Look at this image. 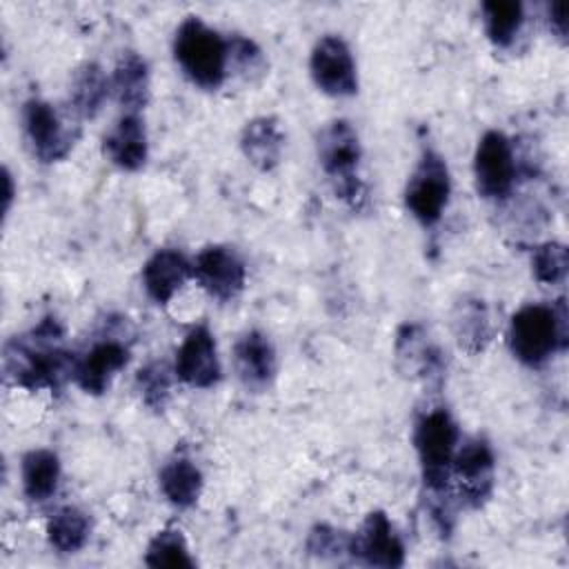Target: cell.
Returning <instances> with one entry per match:
<instances>
[{
	"label": "cell",
	"mask_w": 569,
	"mask_h": 569,
	"mask_svg": "<svg viewBox=\"0 0 569 569\" xmlns=\"http://www.w3.org/2000/svg\"><path fill=\"white\" fill-rule=\"evenodd\" d=\"M569 253L562 242L549 240L531 251V273L540 284H560L567 276Z\"/></svg>",
	"instance_id": "f1b7e54d"
},
{
	"label": "cell",
	"mask_w": 569,
	"mask_h": 569,
	"mask_svg": "<svg viewBox=\"0 0 569 569\" xmlns=\"http://www.w3.org/2000/svg\"><path fill=\"white\" fill-rule=\"evenodd\" d=\"M507 345L513 358L527 367H542L556 351L567 347L565 302H529L509 322Z\"/></svg>",
	"instance_id": "7a4b0ae2"
},
{
	"label": "cell",
	"mask_w": 569,
	"mask_h": 569,
	"mask_svg": "<svg viewBox=\"0 0 569 569\" xmlns=\"http://www.w3.org/2000/svg\"><path fill=\"white\" fill-rule=\"evenodd\" d=\"M233 367L249 391H264L273 382L278 367L271 340L258 329L244 331L233 345Z\"/></svg>",
	"instance_id": "9a60e30c"
},
{
	"label": "cell",
	"mask_w": 569,
	"mask_h": 569,
	"mask_svg": "<svg viewBox=\"0 0 569 569\" xmlns=\"http://www.w3.org/2000/svg\"><path fill=\"white\" fill-rule=\"evenodd\" d=\"M449 196H451L449 167L436 149L427 147L407 180L405 204L422 227H433L440 222L449 204Z\"/></svg>",
	"instance_id": "8992f818"
},
{
	"label": "cell",
	"mask_w": 569,
	"mask_h": 569,
	"mask_svg": "<svg viewBox=\"0 0 569 569\" xmlns=\"http://www.w3.org/2000/svg\"><path fill=\"white\" fill-rule=\"evenodd\" d=\"M240 149L244 158L260 171L278 167L284 149V133L278 118L258 116L251 118L240 131Z\"/></svg>",
	"instance_id": "ac0fdd59"
},
{
	"label": "cell",
	"mask_w": 569,
	"mask_h": 569,
	"mask_svg": "<svg viewBox=\"0 0 569 569\" xmlns=\"http://www.w3.org/2000/svg\"><path fill=\"white\" fill-rule=\"evenodd\" d=\"M22 127L29 147L40 162L64 160L73 149L76 136L58 109L42 98H31L22 104Z\"/></svg>",
	"instance_id": "ba28073f"
},
{
	"label": "cell",
	"mask_w": 569,
	"mask_h": 569,
	"mask_svg": "<svg viewBox=\"0 0 569 569\" xmlns=\"http://www.w3.org/2000/svg\"><path fill=\"white\" fill-rule=\"evenodd\" d=\"M62 325L47 316L24 336L4 345V376L29 391L58 389L73 373V356L62 349Z\"/></svg>",
	"instance_id": "6da1fadb"
},
{
	"label": "cell",
	"mask_w": 569,
	"mask_h": 569,
	"mask_svg": "<svg viewBox=\"0 0 569 569\" xmlns=\"http://www.w3.org/2000/svg\"><path fill=\"white\" fill-rule=\"evenodd\" d=\"M191 264L196 280L211 298L229 302L242 293L247 282V269L233 247L209 244L196 256Z\"/></svg>",
	"instance_id": "8fae6325"
},
{
	"label": "cell",
	"mask_w": 569,
	"mask_h": 569,
	"mask_svg": "<svg viewBox=\"0 0 569 569\" xmlns=\"http://www.w3.org/2000/svg\"><path fill=\"white\" fill-rule=\"evenodd\" d=\"M173 371L162 360H151L136 373V389L140 393V400L151 411H162L171 396V376Z\"/></svg>",
	"instance_id": "83f0119b"
},
{
	"label": "cell",
	"mask_w": 569,
	"mask_h": 569,
	"mask_svg": "<svg viewBox=\"0 0 569 569\" xmlns=\"http://www.w3.org/2000/svg\"><path fill=\"white\" fill-rule=\"evenodd\" d=\"M453 336L460 349L467 353L482 351L491 340V322L489 311L482 300H462L456 305L451 316Z\"/></svg>",
	"instance_id": "cb8c5ba5"
},
{
	"label": "cell",
	"mask_w": 569,
	"mask_h": 569,
	"mask_svg": "<svg viewBox=\"0 0 569 569\" xmlns=\"http://www.w3.org/2000/svg\"><path fill=\"white\" fill-rule=\"evenodd\" d=\"M91 533L89 516L73 505H64L47 520V540L58 553H78Z\"/></svg>",
	"instance_id": "d4e9b609"
},
{
	"label": "cell",
	"mask_w": 569,
	"mask_h": 569,
	"mask_svg": "<svg viewBox=\"0 0 569 569\" xmlns=\"http://www.w3.org/2000/svg\"><path fill=\"white\" fill-rule=\"evenodd\" d=\"M173 376L193 389H211L220 380L216 338L207 325L193 327L176 349Z\"/></svg>",
	"instance_id": "7c38bea8"
},
{
	"label": "cell",
	"mask_w": 569,
	"mask_h": 569,
	"mask_svg": "<svg viewBox=\"0 0 569 569\" xmlns=\"http://www.w3.org/2000/svg\"><path fill=\"white\" fill-rule=\"evenodd\" d=\"M144 565L153 569H193L196 560L191 558L182 531L176 527H167L149 540L144 551Z\"/></svg>",
	"instance_id": "4316f807"
},
{
	"label": "cell",
	"mask_w": 569,
	"mask_h": 569,
	"mask_svg": "<svg viewBox=\"0 0 569 569\" xmlns=\"http://www.w3.org/2000/svg\"><path fill=\"white\" fill-rule=\"evenodd\" d=\"M496 456L485 438H467L458 445L451 462V476L458 480V493L462 502L478 509L487 502L493 489Z\"/></svg>",
	"instance_id": "30bf717a"
},
{
	"label": "cell",
	"mask_w": 569,
	"mask_h": 569,
	"mask_svg": "<svg viewBox=\"0 0 569 569\" xmlns=\"http://www.w3.org/2000/svg\"><path fill=\"white\" fill-rule=\"evenodd\" d=\"M351 558L382 569H396L405 565V545L385 511L367 513L360 531L353 533Z\"/></svg>",
	"instance_id": "5bb4252c"
},
{
	"label": "cell",
	"mask_w": 569,
	"mask_h": 569,
	"mask_svg": "<svg viewBox=\"0 0 569 569\" xmlns=\"http://www.w3.org/2000/svg\"><path fill=\"white\" fill-rule=\"evenodd\" d=\"M193 276V264L178 249H158L142 264V287L156 305H167Z\"/></svg>",
	"instance_id": "e0dca14e"
},
{
	"label": "cell",
	"mask_w": 569,
	"mask_h": 569,
	"mask_svg": "<svg viewBox=\"0 0 569 569\" xmlns=\"http://www.w3.org/2000/svg\"><path fill=\"white\" fill-rule=\"evenodd\" d=\"M547 24H549V31L560 42L567 40V4L565 2L547 4Z\"/></svg>",
	"instance_id": "4dcf8cb0"
},
{
	"label": "cell",
	"mask_w": 569,
	"mask_h": 569,
	"mask_svg": "<svg viewBox=\"0 0 569 569\" xmlns=\"http://www.w3.org/2000/svg\"><path fill=\"white\" fill-rule=\"evenodd\" d=\"M158 485L162 496L178 509H189L198 502L202 493V471L184 456H173L167 460L158 473Z\"/></svg>",
	"instance_id": "ffe728a7"
},
{
	"label": "cell",
	"mask_w": 569,
	"mask_h": 569,
	"mask_svg": "<svg viewBox=\"0 0 569 569\" xmlns=\"http://www.w3.org/2000/svg\"><path fill=\"white\" fill-rule=\"evenodd\" d=\"M102 153L113 167L122 171L142 169L149 156L147 129L142 118L138 113H122L118 122L104 133Z\"/></svg>",
	"instance_id": "2e32d148"
},
{
	"label": "cell",
	"mask_w": 569,
	"mask_h": 569,
	"mask_svg": "<svg viewBox=\"0 0 569 569\" xmlns=\"http://www.w3.org/2000/svg\"><path fill=\"white\" fill-rule=\"evenodd\" d=\"M396 360L405 376H438L440 351L429 345L418 325L400 327L396 336Z\"/></svg>",
	"instance_id": "7402d4cb"
},
{
	"label": "cell",
	"mask_w": 569,
	"mask_h": 569,
	"mask_svg": "<svg viewBox=\"0 0 569 569\" xmlns=\"http://www.w3.org/2000/svg\"><path fill=\"white\" fill-rule=\"evenodd\" d=\"M518 176V162L511 140L502 131H487L476 144L473 180L476 189L487 200H502L511 193Z\"/></svg>",
	"instance_id": "52a82bcc"
},
{
	"label": "cell",
	"mask_w": 569,
	"mask_h": 569,
	"mask_svg": "<svg viewBox=\"0 0 569 569\" xmlns=\"http://www.w3.org/2000/svg\"><path fill=\"white\" fill-rule=\"evenodd\" d=\"M413 447L429 493H445L458 449V425L445 407L425 411L413 427Z\"/></svg>",
	"instance_id": "5b68a950"
},
{
	"label": "cell",
	"mask_w": 569,
	"mask_h": 569,
	"mask_svg": "<svg viewBox=\"0 0 569 569\" xmlns=\"http://www.w3.org/2000/svg\"><path fill=\"white\" fill-rule=\"evenodd\" d=\"M111 80L98 62H82L71 76L69 100L78 116L96 118L109 98Z\"/></svg>",
	"instance_id": "603a6c76"
},
{
	"label": "cell",
	"mask_w": 569,
	"mask_h": 569,
	"mask_svg": "<svg viewBox=\"0 0 569 569\" xmlns=\"http://www.w3.org/2000/svg\"><path fill=\"white\" fill-rule=\"evenodd\" d=\"M309 71L316 87L333 98H347L358 91V71L349 44L340 36H322L309 58Z\"/></svg>",
	"instance_id": "9c48e42d"
},
{
	"label": "cell",
	"mask_w": 569,
	"mask_h": 569,
	"mask_svg": "<svg viewBox=\"0 0 569 569\" xmlns=\"http://www.w3.org/2000/svg\"><path fill=\"white\" fill-rule=\"evenodd\" d=\"M129 345L118 336L96 340L80 358L73 360V382L91 396H100L109 389L113 376L129 362Z\"/></svg>",
	"instance_id": "4fadbf2b"
},
{
	"label": "cell",
	"mask_w": 569,
	"mask_h": 569,
	"mask_svg": "<svg viewBox=\"0 0 569 569\" xmlns=\"http://www.w3.org/2000/svg\"><path fill=\"white\" fill-rule=\"evenodd\" d=\"M60 458L51 449H31L22 456L20 480L31 502L49 500L60 485Z\"/></svg>",
	"instance_id": "44dd1931"
},
{
	"label": "cell",
	"mask_w": 569,
	"mask_h": 569,
	"mask_svg": "<svg viewBox=\"0 0 569 569\" xmlns=\"http://www.w3.org/2000/svg\"><path fill=\"white\" fill-rule=\"evenodd\" d=\"M111 91L124 113H140L149 102V67L136 51H124L111 73Z\"/></svg>",
	"instance_id": "d6986e66"
},
{
	"label": "cell",
	"mask_w": 569,
	"mask_h": 569,
	"mask_svg": "<svg viewBox=\"0 0 569 569\" xmlns=\"http://www.w3.org/2000/svg\"><path fill=\"white\" fill-rule=\"evenodd\" d=\"M480 9L487 38L500 49L509 47L525 24L522 4L518 0H487Z\"/></svg>",
	"instance_id": "484cf974"
},
{
	"label": "cell",
	"mask_w": 569,
	"mask_h": 569,
	"mask_svg": "<svg viewBox=\"0 0 569 569\" xmlns=\"http://www.w3.org/2000/svg\"><path fill=\"white\" fill-rule=\"evenodd\" d=\"M316 153L333 193L353 209H360L367 202V187L358 176L362 147L351 122L338 118L322 124L316 136Z\"/></svg>",
	"instance_id": "3957f363"
},
{
	"label": "cell",
	"mask_w": 569,
	"mask_h": 569,
	"mask_svg": "<svg viewBox=\"0 0 569 569\" xmlns=\"http://www.w3.org/2000/svg\"><path fill=\"white\" fill-rule=\"evenodd\" d=\"M11 200H13V178H11L9 169H4V216L11 209Z\"/></svg>",
	"instance_id": "1f68e13d"
},
{
	"label": "cell",
	"mask_w": 569,
	"mask_h": 569,
	"mask_svg": "<svg viewBox=\"0 0 569 569\" xmlns=\"http://www.w3.org/2000/svg\"><path fill=\"white\" fill-rule=\"evenodd\" d=\"M173 58L200 89H218L229 69V44L198 16L184 18L173 36Z\"/></svg>",
	"instance_id": "277c9868"
},
{
	"label": "cell",
	"mask_w": 569,
	"mask_h": 569,
	"mask_svg": "<svg viewBox=\"0 0 569 569\" xmlns=\"http://www.w3.org/2000/svg\"><path fill=\"white\" fill-rule=\"evenodd\" d=\"M307 551L322 560H338L340 556L353 551V533L329 525H316L307 538Z\"/></svg>",
	"instance_id": "f546056e"
}]
</instances>
